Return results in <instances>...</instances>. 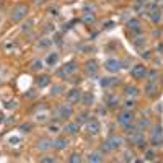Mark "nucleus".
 I'll return each mask as SVG.
<instances>
[{
    "label": "nucleus",
    "mask_w": 163,
    "mask_h": 163,
    "mask_svg": "<svg viewBox=\"0 0 163 163\" xmlns=\"http://www.w3.org/2000/svg\"><path fill=\"white\" fill-rule=\"evenodd\" d=\"M150 143L155 145V147H160L163 145V129L160 124H155L152 131V135H150Z\"/></svg>",
    "instance_id": "f257e3e1"
},
{
    "label": "nucleus",
    "mask_w": 163,
    "mask_h": 163,
    "mask_svg": "<svg viewBox=\"0 0 163 163\" xmlns=\"http://www.w3.org/2000/svg\"><path fill=\"white\" fill-rule=\"evenodd\" d=\"M147 73H148V72H147ZM157 75H158V73H157L155 70H153V72H150V73H148V77H150L148 80H150V82H155V80H157Z\"/></svg>",
    "instance_id": "4c0bfd02"
},
{
    "label": "nucleus",
    "mask_w": 163,
    "mask_h": 163,
    "mask_svg": "<svg viewBox=\"0 0 163 163\" xmlns=\"http://www.w3.org/2000/svg\"><path fill=\"white\" fill-rule=\"evenodd\" d=\"M132 42H134V46L140 47V46H143V44H145V39H143V38H135Z\"/></svg>",
    "instance_id": "473e14b6"
},
{
    "label": "nucleus",
    "mask_w": 163,
    "mask_h": 163,
    "mask_svg": "<svg viewBox=\"0 0 163 163\" xmlns=\"http://www.w3.org/2000/svg\"><path fill=\"white\" fill-rule=\"evenodd\" d=\"M142 57H143V59H148V57H150V51H143L142 52Z\"/></svg>",
    "instance_id": "79ce46f5"
},
{
    "label": "nucleus",
    "mask_w": 163,
    "mask_h": 163,
    "mask_svg": "<svg viewBox=\"0 0 163 163\" xmlns=\"http://www.w3.org/2000/svg\"><path fill=\"white\" fill-rule=\"evenodd\" d=\"M69 162H70V163H80L82 162V157L78 155V153H72L70 157H69Z\"/></svg>",
    "instance_id": "bb28decb"
},
{
    "label": "nucleus",
    "mask_w": 163,
    "mask_h": 163,
    "mask_svg": "<svg viewBox=\"0 0 163 163\" xmlns=\"http://www.w3.org/2000/svg\"><path fill=\"white\" fill-rule=\"evenodd\" d=\"M127 26H129V30L139 31V30H140V21H139L137 18H132V20L127 21Z\"/></svg>",
    "instance_id": "aec40b11"
},
{
    "label": "nucleus",
    "mask_w": 163,
    "mask_h": 163,
    "mask_svg": "<svg viewBox=\"0 0 163 163\" xmlns=\"http://www.w3.org/2000/svg\"><path fill=\"white\" fill-rule=\"evenodd\" d=\"M82 21H83V23H87V25L93 23V21H95V13H92V11L83 13V15H82Z\"/></svg>",
    "instance_id": "f3484780"
},
{
    "label": "nucleus",
    "mask_w": 163,
    "mask_h": 163,
    "mask_svg": "<svg viewBox=\"0 0 163 163\" xmlns=\"http://www.w3.org/2000/svg\"><path fill=\"white\" fill-rule=\"evenodd\" d=\"M145 160H155V153L152 150H147L145 152Z\"/></svg>",
    "instance_id": "f704fd0d"
},
{
    "label": "nucleus",
    "mask_w": 163,
    "mask_h": 163,
    "mask_svg": "<svg viewBox=\"0 0 163 163\" xmlns=\"http://www.w3.org/2000/svg\"><path fill=\"white\" fill-rule=\"evenodd\" d=\"M49 44H51V41L44 38V39H41V41H39V44H38V46H39V47H47Z\"/></svg>",
    "instance_id": "72a5a7b5"
},
{
    "label": "nucleus",
    "mask_w": 163,
    "mask_h": 163,
    "mask_svg": "<svg viewBox=\"0 0 163 163\" xmlns=\"http://www.w3.org/2000/svg\"><path fill=\"white\" fill-rule=\"evenodd\" d=\"M41 162H44V163H54V162H56V158H52V157H42V158H41Z\"/></svg>",
    "instance_id": "e433bc0d"
},
{
    "label": "nucleus",
    "mask_w": 163,
    "mask_h": 163,
    "mask_svg": "<svg viewBox=\"0 0 163 163\" xmlns=\"http://www.w3.org/2000/svg\"><path fill=\"white\" fill-rule=\"evenodd\" d=\"M140 2H143V0H140Z\"/></svg>",
    "instance_id": "09e8293b"
},
{
    "label": "nucleus",
    "mask_w": 163,
    "mask_h": 163,
    "mask_svg": "<svg viewBox=\"0 0 163 163\" xmlns=\"http://www.w3.org/2000/svg\"><path fill=\"white\" fill-rule=\"evenodd\" d=\"M87 121H88V119H87V114H85V112H80V114H78V117H77V122H78V124H85Z\"/></svg>",
    "instance_id": "c85d7f7f"
},
{
    "label": "nucleus",
    "mask_w": 163,
    "mask_h": 163,
    "mask_svg": "<svg viewBox=\"0 0 163 163\" xmlns=\"http://www.w3.org/2000/svg\"><path fill=\"white\" fill-rule=\"evenodd\" d=\"M158 51H160V52H163V44H162V46H158Z\"/></svg>",
    "instance_id": "c03bdc74"
},
{
    "label": "nucleus",
    "mask_w": 163,
    "mask_h": 163,
    "mask_svg": "<svg viewBox=\"0 0 163 163\" xmlns=\"http://www.w3.org/2000/svg\"><path fill=\"white\" fill-rule=\"evenodd\" d=\"M148 15H150L152 21H155V23H158V21L162 20V11H160V10H153L152 13H148Z\"/></svg>",
    "instance_id": "4be33fe9"
},
{
    "label": "nucleus",
    "mask_w": 163,
    "mask_h": 163,
    "mask_svg": "<svg viewBox=\"0 0 163 163\" xmlns=\"http://www.w3.org/2000/svg\"><path fill=\"white\" fill-rule=\"evenodd\" d=\"M117 83V78H114V77H106V78H101V87L103 88H109L112 87V85H116Z\"/></svg>",
    "instance_id": "4468645a"
},
{
    "label": "nucleus",
    "mask_w": 163,
    "mask_h": 163,
    "mask_svg": "<svg viewBox=\"0 0 163 163\" xmlns=\"http://www.w3.org/2000/svg\"><path fill=\"white\" fill-rule=\"evenodd\" d=\"M31 129H33V126H31L30 122H25V124H21V126H20L21 132H28V131H31Z\"/></svg>",
    "instance_id": "c756f323"
},
{
    "label": "nucleus",
    "mask_w": 163,
    "mask_h": 163,
    "mask_svg": "<svg viewBox=\"0 0 163 163\" xmlns=\"http://www.w3.org/2000/svg\"><path fill=\"white\" fill-rule=\"evenodd\" d=\"M31 26H33V21H26L25 25H23V31H28V30H31Z\"/></svg>",
    "instance_id": "58836bf2"
},
{
    "label": "nucleus",
    "mask_w": 163,
    "mask_h": 163,
    "mask_svg": "<svg viewBox=\"0 0 163 163\" xmlns=\"http://www.w3.org/2000/svg\"><path fill=\"white\" fill-rule=\"evenodd\" d=\"M132 121H134V116H132V112L131 111H122V112H119V116H117V122L121 124L122 127H127V126H131L132 124Z\"/></svg>",
    "instance_id": "423d86ee"
},
{
    "label": "nucleus",
    "mask_w": 163,
    "mask_h": 163,
    "mask_svg": "<svg viewBox=\"0 0 163 163\" xmlns=\"http://www.w3.org/2000/svg\"><path fill=\"white\" fill-rule=\"evenodd\" d=\"M0 121H2V114H0Z\"/></svg>",
    "instance_id": "49530a36"
},
{
    "label": "nucleus",
    "mask_w": 163,
    "mask_h": 163,
    "mask_svg": "<svg viewBox=\"0 0 163 163\" xmlns=\"http://www.w3.org/2000/svg\"><path fill=\"white\" fill-rule=\"evenodd\" d=\"M80 101L85 104V106H92L93 103H95V96H93L92 93H85V95H82Z\"/></svg>",
    "instance_id": "ddd939ff"
},
{
    "label": "nucleus",
    "mask_w": 163,
    "mask_h": 163,
    "mask_svg": "<svg viewBox=\"0 0 163 163\" xmlns=\"http://www.w3.org/2000/svg\"><path fill=\"white\" fill-rule=\"evenodd\" d=\"M75 69H77V62L75 61L67 62V64H64V65L57 70V77H61V78H67L72 72H75Z\"/></svg>",
    "instance_id": "20e7f679"
},
{
    "label": "nucleus",
    "mask_w": 163,
    "mask_h": 163,
    "mask_svg": "<svg viewBox=\"0 0 163 163\" xmlns=\"http://www.w3.org/2000/svg\"><path fill=\"white\" fill-rule=\"evenodd\" d=\"M147 126H148V121L145 119V117H142V119L139 121V126H137V129H139V131H142V129H145Z\"/></svg>",
    "instance_id": "cd10ccee"
},
{
    "label": "nucleus",
    "mask_w": 163,
    "mask_h": 163,
    "mask_svg": "<svg viewBox=\"0 0 163 163\" xmlns=\"http://www.w3.org/2000/svg\"><path fill=\"white\" fill-rule=\"evenodd\" d=\"M106 103H108V106H109V108H114L117 103H119V100H117L116 96H108L106 98Z\"/></svg>",
    "instance_id": "393cba45"
},
{
    "label": "nucleus",
    "mask_w": 163,
    "mask_h": 163,
    "mask_svg": "<svg viewBox=\"0 0 163 163\" xmlns=\"http://www.w3.org/2000/svg\"><path fill=\"white\" fill-rule=\"evenodd\" d=\"M124 160H126V162H132L134 158H132V152H124Z\"/></svg>",
    "instance_id": "c9c22d12"
},
{
    "label": "nucleus",
    "mask_w": 163,
    "mask_h": 163,
    "mask_svg": "<svg viewBox=\"0 0 163 163\" xmlns=\"http://www.w3.org/2000/svg\"><path fill=\"white\" fill-rule=\"evenodd\" d=\"M78 129H80L78 122H69V124H65V127H64V132L69 134V135H73V134L78 132Z\"/></svg>",
    "instance_id": "9b49d317"
},
{
    "label": "nucleus",
    "mask_w": 163,
    "mask_h": 163,
    "mask_svg": "<svg viewBox=\"0 0 163 163\" xmlns=\"http://www.w3.org/2000/svg\"><path fill=\"white\" fill-rule=\"evenodd\" d=\"M49 132H59V127L52 124V126H49Z\"/></svg>",
    "instance_id": "a19ab883"
},
{
    "label": "nucleus",
    "mask_w": 163,
    "mask_h": 163,
    "mask_svg": "<svg viewBox=\"0 0 163 163\" xmlns=\"http://www.w3.org/2000/svg\"><path fill=\"white\" fill-rule=\"evenodd\" d=\"M126 95L131 96V98H135L139 95V90L135 87H132V85H127V87H126Z\"/></svg>",
    "instance_id": "412c9836"
},
{
    "label": "nucleus",
    "mask_w": 163,
    "mask_h": 163,
    "mask_svg": "<svg viewBox=\"0 0 163 163\" xmlns=\"http://www.w3.org/2000/svg\"><path fill=\"white\" fill-rule=\"evenodd\" d=\"M67 143H69V142H67L65 139L61 137V139H56V140L52 142V147H56L57 150H64V148L67 147Z\"/></svg>",
    "instance_id": "2eb2a0df"
},
{
    "label": "nucleus",
    "mask_w": 163,
    "mask_h": 163,
    "mask_svg": "<svg viewBox=\"0 0 163 163\" xmlns=\"http://www.w3.org/2000/svg\"><path fill=\"white\" fill-rule=\"evenodd\" d=\"M73 109H72L70 104H61L57 108V111H54V117L56 119H65V117H70Z\"/></svg>",
    "instance_id": "39448f33"
},
{
    "label": "nucleus",
    "mask_w": 163,
    "mask_h": 163,
    "mask_svg": "<svg viewBox=\"0 0 163 163\" xmlns=\"http://www.w3.org/2000/svg\"><path fill=\"white\" fill-rule=\"evenodd\" d=\"M62 90H64V87H62V85H56V87H52L51 96H59V95L62 93Z\"/></svg>",
    "instance_id": "b1692460"
},
{
    "label": "nucleus",
    "mask_w": 163,
    "mask_h": 163,
    "mask_svg": "<svg viewBox=\"0 0 163 163\" xmlns=\"http://www.w3.org/2000/svg\"><path fill=\"white\" fill-rule=\"evenodd\" d=\"M28 15V7L23 5V3H20V5H16L13 10H11V21H15V23H18V21H21L25 16Z\"/></svg>",
    "instance_id": "f03ea898"
},
{
    "label": "nucleus",
    "mask_w": 163,
    "mask_h": 163,
    "mask_svg": "<svg viewBox=\"0 0 163 163\" xmlns=\"http://www.w3.org/2000/svg\"><path fill=\"white\" fill-rule=\"evenodd\" d=\"M124 108H126V109H135V101H132V100H129V101H126L124 103Z\"/></svg>",
    "instance_id": "2f4dec72"
},
{
    "label": "nucleus",
    "mask_w": 163,
    "mask_h": 163,
    "mask_svg": "<svg viewBox=\"0 0 163 163\" xmlns=\"http://www.w3.org/2000/svg\"><path fill=\"white\" fill-rule=\"evenodd\" d=\"M85 72H87L88 75H92V77H95L96 75V72H98V64H96V61H88L87 64H85Z\"/></svg>",
    "instance_id": "9d476101"
},
{
    "label": "nucleus",
    "mask_w": 163,
    "mask_h": 163,
    "mask_svg": "<svg viewBox=\"0 0 163 163\" xmlns=\"http://www.w3.org/2000/svg\"><path fill=\"white\" fill-rule=\"evenodd\" d=\"M13 106H15V101H10L8 104H7V108H13Z\"/></svg>",
    "instance_id": "37998d69"
},
{
    "label": "nucleus",
    "mask_w": 163,
    "mask_h": 163,
    "mask_svg": "<svg viewBox=\"0 0 163 163\" xmlns=\"http://www.w3.org/2000/svg\"><path fill=\"white\" fill-rule=\"evenodd\" d=\"M122 145V139L117 137V135H111L106 142L103 143V152H111V150H116Z\"/></svg>",
    "instance_id": "7ed1b4c3"
},
{
    "label": "nucleus",
    "mask_w": 163,
    "mask_h": 163,
    "mask_svg": "<svg viewBox=\"0 0 163 163\" xmlns=\"http://www.w3.org/2000/svg\"><path fill=\"white\" fill-rule=\"evenodd\" d=\"M87 160H88V162H92V163H93V162L98 163V162H101L103 158L100 157V153H90V157H88Z\"/></svg>",
    "instance_id": "a878e982"
},
{
    "label": "nucleus",
    "mask_w": 163,
    "mask_h": 163,
    "mask_svg": "<svg viewBox=\"0 0 163 163\" xmlns=\"http://www.w3.org/2000/svg\"><path fill=\"white\" fill-rule=\"evenodd\" d=\"M131 75H132L134 78L140 80V78H143V77L147 75V69H145L142 64H139V65H134V69L131 70Z\"/></svg>",
    "instance_id": "6e6552de"
},
{
    "label": "nucleus",
    "mask_w": 163,
    "mask_h": 163,
    "mask_svg": "<svg viewBox=\"0 0 163 163\" xmlns=\"http://www.w3.org/2000/svg\"><path fill=\"white\" fill-rule=\"evenodd\" d=\"M155 90H157V85H155V82H150L147 87H145V92H147L150 96H153V95H155Z\"/></svg>",
    "instance_id": "5701e85b"
},
{
    "label": "nucleus",
    "mask_w": 163,
    "mask_h": 163,
    "mask_svg": "<svg viewBox=\"0 0 163 163\" xmlns=\"http://www.w3.org/2000/svg\"><path fill=\"white\" fill-rule=\"evenodd\" d=\"M25 96H26V98H34V96H36V92H34V90H30V92L26 93Z\"/></svg>",
    "instance_id": "ea45409f"
},
{
    "label": "nucleus",
    "mask_w": 163,
    "mask_h": 163,
    "mask_svg": "<svg viewBox=\"0 0 163 163\" xmlns=\"http://www.w3.org/2000/svg\"><path fill=\"white\" fill-rule=\"evenodd\" d=\"M121 67H122V64L117 61V59H108L106 64H104V69H106L108 72H112V73L119 72L121 70Z\"/></svg>",
    "instance_id": "0eeeda50"
},
{
    "label": "nucleus",
    "mask_w": 163,
    "mask_h": 163,
    "mask_svg": "<svg viewBox=\"0 0 163 163\" xmlns=\"http://www.w3.org/2000/svg\"><path fill=\"white\" fill-rule=\"evenodd\" d=\"M57 61H59V54H57V52H51V54L46 57V64L47 65H56Z\"/></svg>",
    "instance_id": "dca6fc26"
},
{
    "label": "nucleus",
    "mask_w": 163,
    "mask_h": 163,
    "mask_svg": "<svg viewBox=\"0 0 163 163\" xmlns=\"http://www.w3.org/2000/svg\"><path fill=\"white\" fill-rule=\"evenodd\" d=\"M155 2H160V0H155Z\"/></svg>",
    "instance_id": "de8ad7c7"
},
{
    "label": "nucleus",
    "mask_w": 163,
    "mask_h": 163,
    "mask_svg": "<svg viewBox=\"0 0 163 163\" xmlns=\"http://www.w3.org/2000/svg\"><path fill=\"white\" fill-rule=\"evenodd\" d=\"M80 98H82V92L80 90H77V88H73V90H70V92L67 93V100H69L70 103L80 101Z\"/></svg>",
    "instance_id": "f8f14e48"
},
{
    "label": "nucleus",
    "mask_w": 163,
    "mask_h": 163,
    "mask_svg": "<svg viewBox=\"0 0 163 163\" xmlns=\"http://www.w3.org/2000/svg\"><path fill=\"white\" fill-rule=\"evenodd\" d=\"M41 2H44V0H36V3H41Z\"/></svg>",
    "instance_id": "a18cd8bd"
},
{
    "label": "nucleus",
    "mask_w": 163,
    "mask_h": 163,
    "mask_svg": "<svg viewBox=\"0 0 163 163\" xmlns=\"http://www.w3.org/2000/svg\"><path fill=\"white\" fill-rule=\"evenodd\" d=\"M49 82H51V78H49L47 75H41V77H38V87L44 88V87L49 85Z\"/></svg>",
    "instance_id": "6ab92c4d"
},
{
    "label": "nucleus",
    "mask_w": 163,
    "mask_h": 163,
    "mask_svg": "<svg viewBox=\"0 0 163 163\" xmlns=\"http://www.w3.org/2000/svg\"><path fill=\"white\" fill-rule=\"evenodd\" d=\"M49 147H52V142L47 140V139H41L39 142H38V148L39 150H47Z\"/></svg>",
    "instance_id": "a211bd4d"
},
{
    "label": "nucleus",
    "mask_w": 163,
    "mask_h": 163,
    "mask_svg": "<svg viewBox=\"0 0 163 163\" xmlns=\"http://www.w3.org/2000/svg\"><path fill=\"white\" fill-rule=\"evenodd\" d=\"M87 131H88V134H92V135L100 132V122H98V119H95V117L88 119L87 121Z\"/></svg>",
    "instance_id": "1a4fd4ad"
},
{
    "label": "nucleus",
    "mask_w": 163,
    "mask_h": 163,
    "mask_svg": "<svg viewBox=\"0 0 163 163\" xmlns=\"http://www.w3.org/2000/svg\"><path fill=\"white\" fill-rule=\"evenodd\" d=\"M33 69H34V70H41V69H42V61H41V59H36V61L33 62Z\"/></svg>",
    "instance_id": "7c9ffc66"
}]
</instances>
